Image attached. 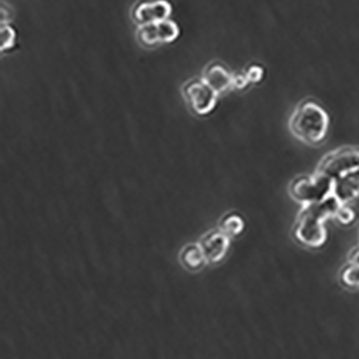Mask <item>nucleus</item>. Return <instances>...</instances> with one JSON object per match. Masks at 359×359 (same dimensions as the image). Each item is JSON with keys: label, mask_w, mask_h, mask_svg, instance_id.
<instances>
[{"label": "nucleus", "mask_w": 359, "mask_h": 359, "mask_svg": "<svg viewBox=\"0 0 359 359\" xmlns=\"http://www.w3.org/2000/svg\"><path fill=\"white\" fill-rule=\"evenodd\" d=\"M341 203L334 195L322 202L303 205V209L297 217L294 235L297 241L310 248L324 246L327 241V230L325 221L336 215Z\"/></svg>", "instance_id": "1"}, {"label": "nucleus", "mask_w": 359, "mask_h": 359, "mask_svg": "<svg viewBox=\"0 0 359 359\" xmlns=\"http://www.w3.org/2000/svg\"><path fill=\"white\" fill-rule=\"evenodd\" d=\"M330 118L326 109L313 99L301 101L291 113L288 129L295 139L309 146L322 143L328 135Z\"/></svg>", "instance_id": "2"}, {"label": "nucleus", "mask_w": 359, "mask_h": 359, "mask_svg": "<svg viewBox=\"0 0 359 359\" xmlns=\"http://www.w3.org/2000/svg\"><path fill=\"white\" fill-rule=\"evenodd\" d=\"M334 181L326 175L316 171L310 176L297 177L289 185V195L296 202L303 205L322 202L332 195Z\"/></svg>", "instance_id": "3"}, {"label": "nucleus", "mask_w": 359, "mask_h": 359, "mask_svg": "<svg viewBox=\"0 0 359 359\" xmlns=\"http://www.w3.org/2000/svg\"><path fill=\"white\" fill-rule=\"evenodd\" d=\"M185 97L191 108L197 115H204L213 111L216 106L218 93L211 89L204 80L193 83L185 87Z\"/></svg>", "instance_id": "4"}, {"label": "nucleus", "mask_w": 359, "mask_h": 359, "mask_svg": "<svg viewBox=\"0 0 359 359\" xmlns=\"http://www.w3.org/2000/svg\"><path fill=\"white\" fill-rule=\"evenodd\" d=\"M178 36V25L171 20L141 25L139 31V40L146 45L173 43Z\"/></svg>", "instance_id": "5"}, {"label": "nucleus", "mask_w": 359, "mask_h": 359, "mask_svg": "<svg viewBox=\"0 0 359 359\" xmlns=\"http://www.w3.org/2000/svg\"><path fill=\"white\" fill-rule=\"evenodd\" d=\"M332 195L341 204H348L359 197V164L345 169L332 179Z\"/></svg>", "instance_id": "6"}, {"label": "nucleus", "mask_w": 359, "mask_h": 359, "mask_svg": "<svg viewBox=\"0 0 359 359\" xmlns=\"http://www.w3.org/2000/svg\"><path fill=\"white\" fill-rule=\"evenodd\" d=\"M199 245L207 262L217 263L223 260L228 253L230 239L219 229L207 232L199 239Z\"/></svg>", "instance_id": "7"}, {"label": "nucleus", "mask_w": 359, "mask_h": 359, "mask_svg": "<svg viewBox=\"0 0 359 359\" xmlns=\"http://www.w3.org/2000/svg\"><path fill=\"white\" fill-rule=\"evenodd\" d=\"M171 15V3L167 0H155L153 3H145L135 9L134 15L141 25L157 23L169 20Z\"/></svg>", "instance_id": "8"}, {"label": "nucleus", "mask_w": 359, "mask_h": 359, "mask_svg": "<svg viewBox=\"0 0 359 359\" xmlns=\"http://www.w3.org/2000/svg\"><path fill=\"white\" fill-rule=\"evenodd\" d=\"M203 80L218 94L233 87V76L220 65L209 67Z\"/></svg>", "instance_id": "9"}, {"label": "nucleus", "mask_w": 359, "mask_h": 359, "mask_svg": "<svg viewBox=\"0 0 359 359\" xmlns=\"http://www.w3.org/2000/svg\"><path fill=\"white\" fill-rule=\"evenodd\" d=\"M181 262L188 270L199 271L207 261L199 244H188L181 251Z\"/></svg>", "instance_id": "10"}, {"label": "nucleus", "mask_w": 359, "mask_h": 359, "mask_svg": "<svg viewBox=\"0 0 359 359\" xmlns=\"http://www.w3.org/2000/svg\"><path fill=\"white\" fill-rule=\"evenodd\" d=\"M219 229L230 237H237L244 231L245 223L237 213L225 215L219 221Z\"/></svg>", "instance_id": "11"}, {"label": "nucleus", "mask_w": 359, "mask_h": 359, "mask_svg": "<svg viewBox=\"0 0 359 359\" xmlns=\"http://www.w3.org/2000/svg\"><path fill=\"white\" fill-rule=\"evenodd\" d=\"M17 39V34H15V29L9 25L1 26L0 29V48L1 51H7L11 49L15 43Z\"/></svg>", "instance_id": "12"}, {"label": "nucleus", "mask_w": 359, "mask_h": 359, "mask_svg": "<svg viewBox=\"0 0 359 359\" xmlns=\"http://www.w3.org/2000/svg\"><path fill=\"white\" fill-rule=\"evenodd\" d=\"M341 279L346 286L359 287V267L350 265L343 270Z\"/></svg>", "instance_id": "13"}, {"label": "nucleus", "mask_w": 359, "mask_h": 359, "mask_svg": "<svg viewBox=\"0 0 359 359\" xmlns=\"http://www.w3.org/2000/svg\"><path fill=\"white\" fill-rule=\"evenodd\" d=\"M335 218H336L341 225H352L355 219H356V214H355V211H353L352 209L346 206V204H342L339 207L338 211H337Z\"/></svg>", "instance_id": "14"}, {"label": "nucleus", "mask_w": 359, "mask_h": 359, "mask_svg": "<svg viewBox=\"0 0 359 359\" xmlns=\"http://www.w3.org/2000/svg\"><path fill=\"white\" fill-rule=\"evenodd\" d=\"M245 76H246L249 83H259L262 80L263 71L260 66H251Z\"/></svg>", "instance_id": "15"}, {"label": "nucleus", "mask_w": 359, "mask_h": 359, "mask_svg": "<svg viewBox=\"0 0 359 359\" xmlns=\"http://www.w3.org/2000/svg\"><path fill=\"white\" fill-rule=\"evenodd\" d=\"M248 83L246 76H233V87L235 89H244Z\"/></svg>", "instance_id": "16"}, {"label": "nucleus", "mask_w": 359, "mask_h": 359, "mask_svg": "<svg viewBox=\"0 0 359 359\" xmlns=\"http://www.w3.org/2000/svg\"><path fill=\"white\" fill-rule=\"evenodd\" d=\"M349 263L359 267V245L351 251L350 256H349Z\"/></svg>", "instance_id": "17"}]
</instances>
